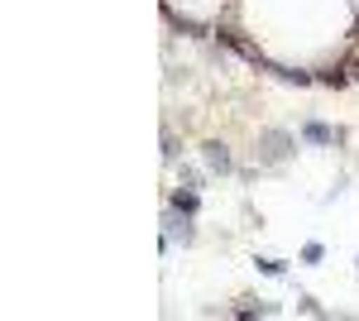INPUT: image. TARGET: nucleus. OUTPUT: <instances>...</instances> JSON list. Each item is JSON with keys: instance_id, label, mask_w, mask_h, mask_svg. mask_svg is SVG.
I'll return each instance as SVG.
<instances>
[{"instance_id": "obj_1", "label": "nucleus", "mask_w": 359, "mask_h": 321, "mask_svg": "<svg viewBox=\"0 0 359 321\" xmlns=\"http://www.w3.org/2000/svg\"><path fill=\"white\" fill-rule=\"evenodd\" d=\"M287 149H292V139H287L283 130H269L264 139H259V159H264V163H283V159H287Z\"/></svg>"}, {"instance_id": "obj_2", "label": "nucleus", "mask_w": 359, "mask_h": 321, "mask_svg": "<svg viewBox=\"0 0 359 321\" xmlns=\"http://www.w3.org/2000/svg\"><path fill=\"white\" fill-rule=\"evenodd\" d=\"M163 225H168V230H163V244H172V240L187 244V240H192V225H187V216L177 211V207H172V216H163Z\"/></svg>"}, {"instance_id": "obj_3", "label": "nucleus", "mask_w": 359, "mask_h": 321, "mask_svg": "<svg viewBox=\"0 0 359 321\" xmlns=\"http://www.w3.org/2000/svg\"><path fill=\"white\" fill-rule=\"evenodd\" d=\"M201 159H206L211 173H230V149H225V144H206V149H201Z\"/></svg>"}, {"instance_id": "obj_4", "label": "nucleus", "mask_w": 359, "mask_h": 321, "mask_svg": "<svg viewBox=\"0 0 359 321\" xmlns=\"http://www.w3.org/2000/svg\"><path fill=\"white\" fill-rule=\"evenodd\" d=\"M302 139H311V144H335V130H331V125H321V120H306Z\"/></svg>"}, {"instance_id": "obj_5", "label": "nucleus", "mask_w": 359, "mask_h": 321, "mask_svg": "<svg viewBox=\"0 0 359 321\" xmlns=\"http://www.w3.org/2000/svg\"><path fill=\"white\" fill-rule=\"evenodd\" d=\"M172 207H177L182 216H196V207H201V202H196V192H192V188H182L177 197H172Z\"/></svg>"}, {"instance_id": "obj_6", "label": "nucleus", "mask_w": 359, "mask_h": 321, "mask_svg": "<svg viewBox=\"0 0 359 321\" xmlns=\"http://www.w3.org/2000/svg\"><path fill=\"white\" fill-rule=\"evenodd\" d=\"M321 254H326V249H321V244H316V240H311V244H306V249H302V259H306V264H321Z\"/></svg>"}, {"instance_id": "obj_7", "label": "nucleus", "mask_w": 359, "mask_h": 321, "mask_svg": "<svg viewBox=\"0 0 359 321\" xmlns=\"http://www.w3.org/2000/svg\"><path fill=\"white\" fill-rule=\"evenodd\" d=\"M259 268H264L269 278H278V273H283V264H278V259H259Z\"/></svg>"}]
</instances>
